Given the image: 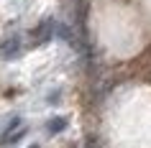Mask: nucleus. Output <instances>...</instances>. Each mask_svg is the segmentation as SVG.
<instances>
[{
    "label": "nucleus",
    "mask_w": 151,
    "mask_h": 148,
    "mask_svg": "<svg viewBox=\"0 0 151 148\" xmlns=\"http://www.w3.org/2000/svg\"><path fill=\"white\" fill-rule=\"evenodd\" d=\"M28 148H39V146H28Z\"/></svg>",
    "instance_id": "39448f33"
},
{
    "label": "nucleus",
    "mask_w": 151,
    "mask_h": 148,
    "mask_svg": "<svg viewBox=\"0 0 151 148\" xmlns=\"http://www.w3.org/2000/svg\"><path fill=\"white\" fill-rule=\"evenodd\" d=\"M21 51H23V41H21V36H8V39L0 41V59H3V61L18 59Z\"/></svg>",
    "instance_id": "f257e3e1"
},
{
    "label": "nucleus",
    "mask_w": 151,
    "mask_h": 148,
    "mask_svg": "<svg viewBox=\"0 0 151 148\" xmlns=\"http://www.w3.org/2000/svg\"><path fill=\"white\" fill-rule=\"evenodd\" d=\"M26 135V125L21 123V120H10L8 130H5V135H0V146H10V143H16V140H21Z\"/></svg>",
    "instance_id": "f03ea898"
},
{
    "label": "nucleus",
    "mask_w": 151,
    "mask_h": 148,
    "mask_svg": "<svg viewBox=\"0 0 151 148\" xmlns=\"http://www.w3.org/2000/svg\"><path fill=\"white\" fill-rule=\"evenodd\" d=\"M49 133H59V130H64V128H67V120H64V117H54V120H49Z\"/></svg>",
    "instance_id": "20e7f679"
},
{
    "label": "nucleus",
    "mask_w": 151,
    "mask_h": 148,
    "mask_svg": "<svg viewBox=\"0 0 151 148\" xmlns=\"http://www.w3.org/2000/svg\"><path fill=\"white\" fill-rule=\"evenodd\" d=\"M56 33V26L51 18H46V21H41L36 28H33V39H36V44H46V41H51V36Z\"/></svg>",
    "instance_id": "7ed1b4c3"
}]
</instances>
